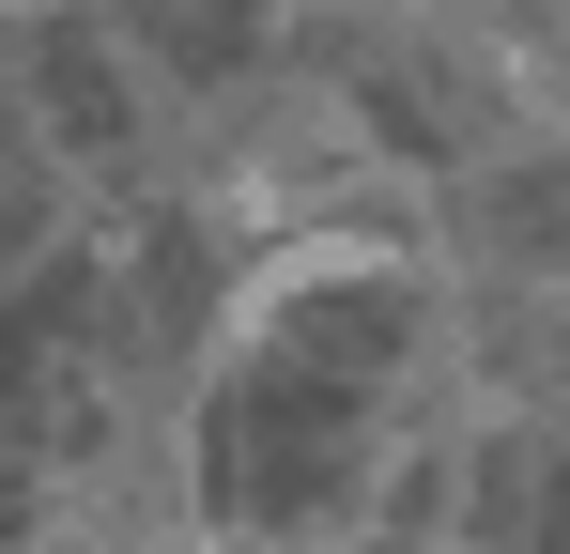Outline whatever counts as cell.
I'll return each mask as SVG.
<instances>
[{"label":"cell","instance_id":"8992f818","mask_svg":"<svg viewBox=\"0 0 570 554\" xmlns=\"http://www.w3.org/2000/svg\"><path fill=\"white\" fill-rule=\"evenodd\" d=\"M278 554H416V540H371V524H355V540H278Z\"/></svg>","mask_w":570,"mask_h":554},{"label":"cell","instance_id":"7a4b0ae2","mask_svg":"<svg viewBox=\"0 0 570 554\" xmlns=\"http://www.w3.org/2000/svg\"><path fill=\"white\" fill-rule=\"evenodd\" d=\"M278 62L324 92V108L355 123V155L401 170L416 200L540 123L509 31H493V0H308V16L278 31Z\"/></svg>","mask_w":570,"mask_h":554},{"label":"cell","instance_id":"277c9868","mask_svg":"<svg viewBox=\"0 0 570 554\" xmlns=\"http://www.w3.org/2000/svg\"><path fill=\"white\" fill-rule=\"evenodd\" d=\"M432 277L448 293H570V123H524L509 155L432 185Z\"/></svg>","mask_w":570,"mask_h":554},{"label":"cell","instance_id":"3957f363","mask_svg":"<svg viewBox=\"0 0 570 554\" xmlns=\"http://www.w3.org/2000/svg\"><path fill=\"white\" fill-rule=\"evenodd\" d=\"M0 92H16V139L78 185V216H124L170 185V92L124 62L94 0H16L0 16Z\"/></svg>","mask_w":570,"mask_h":554},{"label":"cell","instance_id":"6da1fadb","mask_svg":"<svg viewBox=\"0 0 570 554\" xmlns=\"http://www.w3.org/2000/svg\"><path fill=\"white\" fill-rule=\"evenodd\" d=\"M448 416H463V324L416 247L263 263L232 339L186 385V540L200 554L355 540L385 462Z\"/></svg>","mask_w":570,"mask_h":554},{"label":"cell","instance_id":"52a82bcc","mask_svg":"<svg viewBox=\"0 0 570 554\" xmlns=\"http://www.w3.org/2000/svg\"><path fill=\"white\" fill-rule=\"evenodd\" d=\"M0 139H16V92H0Z\"/></svg>","mask_w":570,"mask_h":554},{"label":"cell","instance_id":"5b68a950","mask_svg":"<svg viewBox=\"0 0 570 554\" xmlns=\"http://www.w3.org/2000/svg\"><path fill=\"white\" fill-rule=\"evenodd\" d=\"M493 31H509V62H524V108L570 123V0H493Z\"/></svg>","mask_w":570,"mask_h":554},{"label":"cell","instance_id":"ba28073f","mask_svg":"<svg viewBox=\"0 0 570 554\" xmlns=\"http://www.w3.org/2000/svg\"><path fill=\"white\" fill-rule=\"evenodd\" d=\"M0 16H16V0H0Z\"/></svg>","mask_w":570,"mask_h":554}]
</instances>
